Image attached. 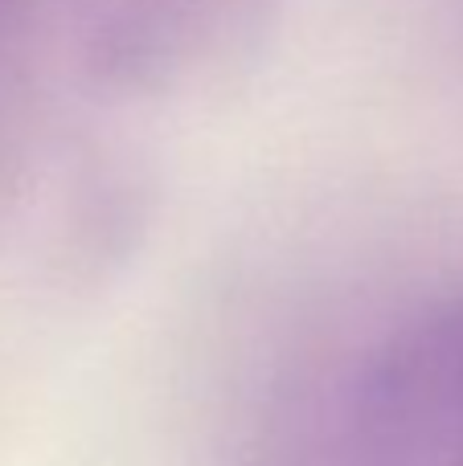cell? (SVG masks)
Instances as JSON below:
<instances>
[{"label":"cell","mask_w":463,"mask_h":466,"mask_svg":"<svg viewBox=\"0 0 463 466\" xmlns=\"http://www.w3.org/2000/svg\"><path fill=\"white\" fill-rule=\"evenodd\" d=\"M361 421L382 466H463V307L394 339L369 372Z\"/></svg>","instance_id":"6da1fadb"},{"label":"cell","mask_w":463,"mask_h":466,"mask_svg":"<svg viewBox=\"0 0 463 466\" xmlns=\"http://www.w3.org/2000/svg\"><path fill=\"white\" fill-rule=\"evenodd\" d=\"M251 13L254 0H90L87 57L115 86L164 90L226 54Z\"/></svg>","instance_id":"7a4b0ae2"}]
</instances>
